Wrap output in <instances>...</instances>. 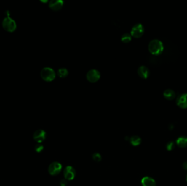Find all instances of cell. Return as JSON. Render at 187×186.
<instances>
[{
    "label": "cell",
    "instance_id": "6da1fadb",
    "mask_svg": "<svg viewBox=\"0 0 187 186\" xmlns=\"http://www.w3.org/2000/svg\"><path fill=\"white\" fill-rule=\"evenodd\" d=\"M164 46L162 41L158 39H153L148 44L149 52L154 55H159L162 53Z\"/></svg>",
    "mask_w": 187,
    "mask_h": 186
},
{
    "label": "cell",
    "instance_id": "7a4b0ae2",
    "mask_svg": "<svg viewBox=\"0 0 187 186\" xmlns=\"http://www.w3.org/2000/svg\"><path fill=\"white\" fill-rule=\"evenodd\" d=\"M2 25L4 30L9 32H13L17 28L16 22L9 16H7L4 18L2 22Z\"/></svg>",
    "mask_w": 187,
    "mask_h": 186
},
{
    "label": "cell",
    "instance_id": "3957f363",
    "mask_svg": "<svg viewBox=\"0 0 187 186\" xmlns=\"http://www.w3.org/2000/svg\"><path fill=\"white\" fill-rule=\"evenodd\" d=\"M55 72L51 67H45L41 71V77L44 80L51 81L55 77Z\"/></svg>",
    "mask_w": 187,
    "mask_h": 186
},
{
    "label": "cell",
    "instance_id": "277c9868",
    "mask_svg": "<svg viewBox=\"0 0 187 186\" xmlns=\"http://www.w3.org/2000/svg\"><path fill=\"white\" fill-rule=\"evenodd\" d=\"M145 28L143 25L141 23L135 24L131 30V35L135 38L141 37L144 33Z\"/></svg>",
    "mask_w": 187,
    "mask_h": 186
},
{
    "label": "cell",
    "instance_id": "5b68a950",
    "mask_svg": "<svg viewBox=\"0 0 187 186\" xmlns=\"http://www.w3.org/2000/svg\"><path fill=\"white\" fill-rule=\"evenodd\" d=\"M87 79L91 83H95L99 80L100 77V73L96 69H92L88 71L86 75Z\"/></svg>",
    "mask_w": 187,
    "mask_h": 186
},
{
    "label": "cell",
    "instance_id": "8992f818",
    "mask_svg": "<svg viewBox=\"0 0 187 186\" xmlns=\"http://www.w3.org/2000/svg\"><path fill=\"white\" fill-rule=\"evenodd\" d=\"M62 165L60 163L54 161L52 163L48 168V172L52 175H57L61 171Z\"/></svg>",
    "mask_w": 187,
    "mask_h": 186
},
{
    "label": "cell",
    "instance_id": "52a82bcc",
    "mask_svg": "<svg viewBox=\"0 0 187 186\" xmlns=\"http://www.w3.org/2000/svg\"><path fill=\"white\" fill-rule=\"evenodd\" d=\"M177 105L182 109L187 108V93L179 95L176 99Z\"/></svg>",
    "mask_w": 187,
    "mask_h": 186
},
{
    "label": "cell",
    "instance_id": "ba28073f",
    "mask_svg": "<svg viewBox=\"0 0 187 186\" xmlns=\"http://www.w3.org/2000/svg\"><path fill=\"white\" fill-rule=\"evenodd\" d=\"M64 175L66 180H72L76 176V171L71 166H67L64 169Z\"/></svg>",
    "mask_w": 187,
    "mask_h": 186
},
{
    "label": "cell",
    "instance_id": "9c48e42d",
    "mask_svg": "<svg viewBox=\"0 0 187 186\" xmlns=\"http://www.w3.org/2000/svg\"><path fill=\"white\" fill-rule=\"evenodd\" d=\"M46 132L43 130H36L33 135V139L38 143H41L44 140L46 139Z\"/></svg>",
    "mask_w": 187,
    "mask_h": 186
},
{
    "label": "cell",
    "instance_id": "30bf717a",
    "mask_svg": "<svg viewBox=\"0 0 187 186\" xmlns=\"http://www.w3.org/2000/svg\"><path fill=\"white\" fill-rule=\"evenodd\" d=\"M138 73L142 78L147 79L150 74V71L148 67L144 65H142L138 68Z\"/></svg>",
    "mask_w": 187,
    "mask_h": 186
},
{
    "label": "cell",
    "instance_id": "8fae6325",
    "mask_svg": "<svg viewBox=\"0 0 187 186\" xmlns=\"http://www.w3.org/2000/svg\"><path fill=\"white\" fill-rule=\"evenodd\" d=\"M64 4V1L62 0H52L49 3L50 8L54 11L60 9Z\"/></svg>",
    "mask_w": 187,
    "mask_h": 186
},
{
    "label": "cell",
    "instance_id": "7c38bea8",
    "mask_svg": "<svg viewBox=\"0 0 187 186\" xmlns=\"http://www.w3.org/2000/svg\"><path fill=\"white\" fill-rule=\"evenodd\" d=\"M163 96L167 100H172L176 97V93L174 90L171 88L166 89L163 92Z\"/></svg>",
    "mask_w": 187,
    "mask_h": 186
},
{
    "label": "cell",
    "instance_id": "4fadbf2b",
    "mask_svg": "<svg viewBox=\"0 0 187 186\" xmlns=\"http://www.w3.org/2000/svg\"><path fill=\"white\" fill-rule=\"evenodd\" d=\"M141 183L143 186H156L155 180L148 176L144 177L142 179Z\"/></svg>",
    "mask_w": 187,
    "mask_h": 186
},
{
    "label": "cell",
    "instance_id": "5bb4252c",
    "mask_svg": "<svg viewBox=\"0 0 187 186\" xmlns=\"http://www.w3.org/2000/svg\"><path fill=\"white\" fill-rule=\"evenodd\" d=\"M176 144L180 148H186L187 147V137H179L176 140Z\"/></svg>",
    "mask_w": 187,
    "mask_h": 186
},
{
    "label": "cell",
    "instance_id": "9a60e30c",
    "mask_svg": "<svg viewBox=\"0 0 187 186\" xmlns=\"http://www.w3.org/2000/svg\"><path fill=\"white\" fill-rule=\"evenodd\" d=\"M131 144H132L133 146H136L139 145L141 143V139L140 138V137L137 136V135H134L133 137H131L130 138Z\"/></svg>",
    "mask_w": 187,
    "mask_h": 186
},
{
    "label": "cell",
    "instance_id": "2e32d148",
    "mask_svg": "<svg viewBox=\"0 0 187 186\" xmlns=\"http://www.w3.org/2000/svg\"><path fill=\"white\" fill-rule=\"evenodd\" d=\"M68 74V71L66 68L62 67L59 68L57 70V75L60 77H67Z\"/></svg>",
    "mask_w": 187,
    "mask_h": 186
},
{
    "label": "cell",
    "instance_id": "e0dca14e",
    "mask_svg": "<svg viewBox=\"0 0 187 186\" xmlns=\"http://www.w3.org/2000/svg\"><path fill=\"white\" fill-rule=\"evenodd\" d=\"M131 39V35L129 33H125L121 37V41L123 43L129 42Z\"/></svg>",
    "mask_w": 187,
    "mask_h": 186
},
{
    "label": "cell",
    "instance_id": "ac0fdd59",
    "mask_svg": "<svg viewBox=\"0 0 187 186\" xmlns=\"http://www.w3.org/2000/svg\"><path fill=\"white\" fill-rule=\"evenodd\" d=\"M175 144L173 141H170L166 145V148L168 151H172L175 148Z\"/></svg>",
    "mask_w": 187,
    "mask_h": 186
},
{
    "label": "cell",
    "instance_id": "d6986e66",
    "mask_svg": "<svg viewBox=\"0 0 187 186\" xmlns=\"http://www.w3.org/2000/svg\"><path fill=\"white\" fill-rule=\"evenodd\" d=\"M92 159L94 161L99 162L101 161V156L99 153H95L92 155Z\"/></svg>",
    "mask_w": 187,
    "mask_h": 186
},
{
    "label": "cell",
    "instance_id": "ffe728a7",
    "mask_svg": "<svg viewBox=\"0 0 187 186\" xmlns=\"http://www.w3.org/2000/svg\"><path fill=\"white\" fill-rule=\"evenodd\" d=\"M43 148H44L42 144H40V143H39V144L36 145L35 147V151L37 152H38V153L42 152L43 151Z\"/></svg>",
    "mask_w": 187,
    "mask_h": 186
},
{
    "label": "cell",
    "instance_id": "44dd1931",
    "mask_svg": "<svg viewBox=\"0 0 187 186\" xmlns=\"http://www.w3.org/2000/svg\"><path fill=\"white\" fill-rule=\"evenodd\" d=\"M61 186H66L67 185V180L66 179H62L60 183Z\"/></svg>",
    "mask_w": 187,
    "mask_h": 186
},
{
    "label": "cell",
    "instance_id": "7402d4cb",
    "mask_svg": "<svg viewBox=\"0 0 187 186\" xmlns=\"http://www.w3.org/2000/svg\"><path fill=\"white\" fill-rule=\"evenodd\" d=\"M183 168L184 169L187 170V161H185L183 164Z\"/></svg>",
    "mask_w": 187,
    "mask_h": 186
},
{
    "label": "cell",
    "instance_id": "603a6c76",
    "mask_svg": "<svg viewBox=\"0 0 187 186\" xmlns=\"http://www.w3.org/2000/svg\"><path fill=\"white\" fill-rule=\"evenodd\" d=\"M186 179H187V176H186Z\"/></svg>",
    "mask_w": 187,
    "mask_h": 186
}]
</instances>
